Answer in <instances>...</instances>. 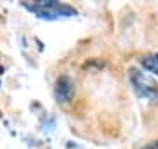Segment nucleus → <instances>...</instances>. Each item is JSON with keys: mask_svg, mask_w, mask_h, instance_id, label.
<instances>
[{"mask_svg": "<svg viewBox=\"0 0 158 149\" xmlns=\"http://www.w3.org/2000/svg\"><path fill=\"white\" fill-rule=\"evenodd\" d=\"M25 7L42 19H60V18H70L77 14L74 7L55 2V0H40L35 4H25Z\"/></svg>", "mask_w": 158, "mask_h": 149, "instance_id": "1", "label": "nucleus"}, {"mask_svg": "<svg viewBox=\"0 0 158 149\" xmlns=\"http://www.w3.org/2000/svg\"><path fill=\"white\" fill-rule=\"evenodd\" d=\"M128 79L132 83V86H134V91L141 98L158 102V84L153 77H149L144 72L132 67V69H128Z\"/></svg>", "mask_w": 158, "mask_h": 149, "instance_id": "2", "label": "nucleus"}, {"mask_svg": "<svg viewBox=\"0 0 158 149\" xmlns=\"http://www.w3.org/2000/svg\"><path fill=\"white\" fill-rule=\"evenodd\" d=\"M74 81L69 77V75H60L56 79V84H55V97L60 103H67L72 100L74 97Z\"/></svg>", "mask_w": 158, "mask_h": 149, "instance_id": "3", "label": "nucleus"}, {"mask_svg": "<svg viewBox=\"0 0 158 149\" xmlns=\"http://www.w3.org/2000/svg\"><path fill=\"white\" fill-rule=\"evenodd\" d=\"M141 65L151 74H158V54H146L141 58Z\"/></svg>", "mask_w": 158, "mask_h": 149, "instance_id": "4", "label": "nucleus"}, {"mask_svg": "<svg viewBox=\"0 0 158 149\" xmlns=\"http://www.w3.org/2000/svg\"><path fill=\"white\" fill-rule=\"evenodd\" d=\"M142 149H158V142H151V144H148L146 147H142Z\"/></svg>", "mask_w": 158, "mask_h": 149, "instance_id": "5", "label": "nucleus"}]
</instances>
